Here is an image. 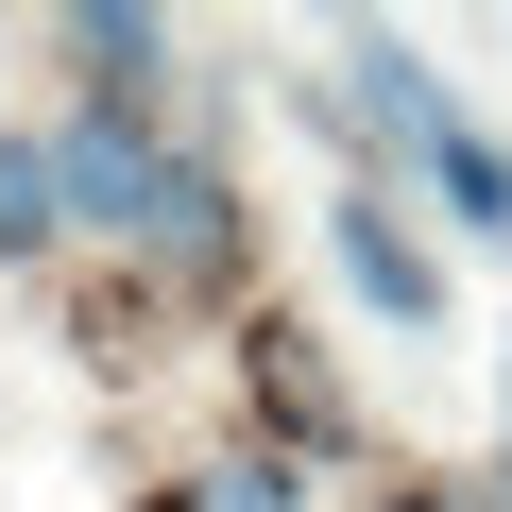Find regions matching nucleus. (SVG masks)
<instances>
[{
	"label": "nucleus",
	"instance_id": "1",
	"mask_svg": "<svg viewBox=\"0 0 512 512\" xmlns=\"http://www.w3.org/2000/svg\"><path fill=\"white\" fill-rule=\"evenodd\" d=\"M52 188H69V239H120V256H222V239H239L222 171H205V154H171V137H154V120H120V103L52 120Z\"/></svg>",
	"mask_w": 512,
	"mask_h": 512
},
{
	"label": "nucleus",
	"instance_id": "2",
	"mask_svg": "<svg viewBox=\"0 0 512 512\" xmlns=\"http://www.w3.org/2000/svg\"><path fill=\"white\" fill-rule=\"evenodd\" d=\"M308 120H325L342 154H410V171H427V154L461 137V86H444L410 35H342V52H325V86H308Z\"/></svg>",
	"mask_w": 512,
	"mask_h": 512
},
{
	"label": "nucleus",
	"instance_id": "3",
	"mask_svg": "<svg viewBox=\"0 0 512 512\" xmlns=\"http://www.w3.org/2000/svg\"><path fill=\"white\" fill-rule=\"evenodd\" d=\"M325 256H342V291H359L393 342H444V256L410 239V205H393L376 171H342V188H325Z\"/></svg>",
	"mask_w": 512,
	"mask_h": 512
},
{
	"label": "nucleus",
	"instance_id": "4",
	"mask_svg": "<svg viewBox=\"0 0 512 512\" xmlns=\"http://www.w3.org/2000/svg\"><path fill=\"white\" fill-rule=\"evenodd\" d=\"M52 52H69V69H86V103H120V120L171 86V18H137V0H69Z\"/></svg>",
	"mask_w": 512,
	"mask_h": 512
},
{
	"label": "nucleus",
	"instance_id": "5",
	"mask_svg": "<svg viewBox=\"0 0 512 512\" xmlns=\"http://www.w3.org/2000/svg\"><path fill=\"white\" fill-rule=\"evenodd\" d=\"M427 188H444V222H461L478 256H512V137H478V120H461V137L427 154Z\"/></svg>",
	"mask_w": 512,
	"mask_h": 512
},
{
	"label": "nucleus",
	"instance_id": "6",
	"mask_svg": "<svg viewBox=\"0 0 512 512\" xmlns=\"http://www.w3.org/2000/svg\"><path fill=\"white\" fill-rule=\"evenodd\" d=\"M69 239V188H52V137H0V274H35Z\"/></svg>",
	"mask_w": 512,
	"mask_h": 512
},
{
	"label": "nucleus",
	"instance_id": "7",
	"mask_svg": "<svg viewBox=\"0 0 512 512\" xmlns=\"http://www.w3.org/2000/svg\"><path fill=\"white\" fill-rule=\"evenodd\" d=\"M171 512H308V478H291V461H205Z\"/></svg>",
	"mask_w": 512,
	"mask_h": 512
},
{
	"label": "nucleus",
	"instance_id": "8",
	"mask_svg": "<svg viewBox=\"0 0 512 512\" xmlns=\"http://www.w3.org/2000/svg\"><path fill=\"white\" fill-rule=\"evenodd\" d=\"M495 478H512V359H495Z\"/></svg>",
	"mask_w": 512,
	"mask_h": 512
},
{
	"label": "nucleus",
	"instance_id": "9",
	"mask_svg": "<svg viewBox=\"0 0 512 512\" xmlns=\"http://www.w3.org/2000/svg\"><path fill=\"white\" fill-rule=\"evenodd\" d=\"M410 512H461V495H410Z\"/></svg>",
	"mask_w": 512,
	"mask_h": 512
},
{
	"label": "nucleus",
	"instance_id": "10",
	"mask_svg": "<svg viewBox=\"0 0 512 512\" xmlns=\"http://www.w3.org/2000/svg\"><path fill=\"white\" fill-rule=\"evenodd\" d=\"M154 512H171V495H154Z\"/></svg>",
	"mask_w": 512,
	"mask_h": 512
}]
</instances>
